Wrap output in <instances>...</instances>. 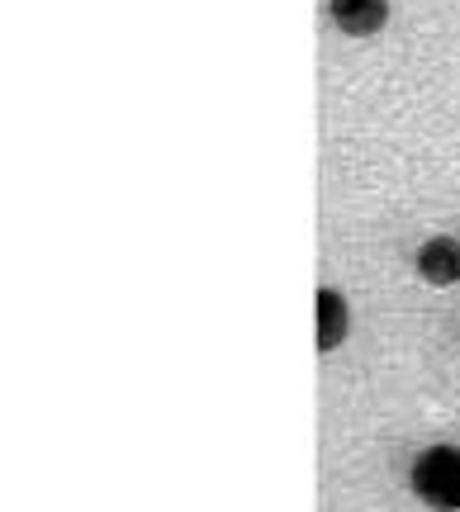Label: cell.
Here are the masks:
<instances>
[{"mask_svg": "<svg viewBox=\"0 0 460 512\" xmlns=\"http://www.w3.org/2000/svg\"><path fill=\"white\" fill-rule=\"evenodd\" d=\"M413 494L432 508H460V446H427L413 460Z\"/></svg>", "mask_w": 460, "mask_h": 512, "instance_id": "cell-1", "label": "cell"}, {"mask_svg": "<svg viewBox=\"0 0 460 512\" xmlns=\"http://www.w3.org/2000/svg\"><path fill=\"white\" fill-rule=\"evenodd\" d=\"M351 332V304L342 290H332V285H323L318 290V299H313V347L323 351H337L342 342H347Z\"/></svg>", "mask_w": 460, "mask_h": 512, "instance_id": "cell-2", "label": "cell"}, {"mask_svg": "<svg viewBox=\"0 0 460 512\" xmlns=\"http://www.w3.org/2000/svg\"><path fill=\"white\" fill-rule=\"evenodd\" d=\"M328 10L347 38H375L389 24V0H332Z\"/></svg>", "mask_w": 460, "mask_h": 512, "instance_id": "cell-3", "label": "cell"}, {"mask_svg": "<svg viewBox=\"0 0 460 512\" xmlns=\"http://www.w3.org/2000/svg\"><path fill=\"white\" fill-rule=\"evenodd\" d=\"M418 275L427 285H460V238H427L418 247Z\"/></svg>", "mask_w": 460, "mask_h": 512, "instance_id": "cell-4", "label": "cell"}]
</instances>
